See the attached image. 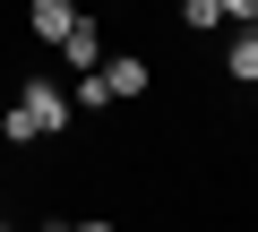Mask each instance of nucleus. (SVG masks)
<instances>
[{"label": "nucleus", "instance_id": "obj_7", "mask_svg": "<svg viewBox=\"0 0 258 232\" xmlns=\"http://www.w3.org/2000/svg\"><path fill=\"white\" fill-rule=\"evenodd\" d=\"M224 18L232 26H258V0H224Z\"/></svg>", "mask_w": 258, "mask_h": 232}, {"label": "nucleus", "instance_id": "obj_5", "mask_svg": "<svg viewBox=\"0 0 258 232\" xmlns=\"http://www.w3.org/2000/svg\"><path fill=\"white\" fill-rule=\"evenodd\" d=\"M224 78H232V86H258V26H241V35H232V52H224Z\"/></svg>", "mask_w": 258, "mask_h": 232}, {"label": "nucleus", "instance_id": "obj_8", "mask_svg": "<svg viewBox=\"0 0 258 232\" xmlns=\"http://www.w3.org/2000/svg\"><path fill=\"white\" fill-rule=\"evenodd\" d=\"M0 223H9V198H0Z\"/></svg>", "mask_w": 258, "mask_h": 232}, {"label": "nucleus", "instance_id": "obj_3", "mask_svg": "<svg viewBox=\"0 0 258 232\" xmlns=\"http://www.w3.org/2000/svg\"><path fill=\"white\" fill-rule=\"evenodd\" d=\"M60 60H69V78H78V69H103V26H95V18H69Z\"/></svg>", "mask_w": 258, "mask_h": 232}, {"label": "nucleus", "instance_id": "obj_1", "mask_svg": "<svg viewBox=\"0 0 258 232\" xmlns=\"http://www.w3.org/2000/svg\"><path fill=\"white\" fill-rule=\"evenodd\" d=\"M69 121H78L69 86H60V78H26V86H18V103L0 112V138H9V146H43V138H60Z\"/></svg>", "mask_w": 258, "mask_h": 232}, {"label": "nucleus", "instance_id": "obj_4", "mask_svg": "<svg viewBox=\"0 0 258 232\" xmlns=\"http://www.w3.org/2000/svg\"><path fill=\"white\" fill-rule=\"evenodd\" d=\"M69 18H78V0H26V35H35V43H60Z\"/></svg>", "mask_w": 258, "mask_h": 232}, {"label": "nucleus", "instance_id": "obj_2", "mask_svg": "<svg viewBox=\"0 0 258 232\" xmlns=\"http://www.w3.org/2000/svg\"><path fill=\"white\" fill-rule=\"evenodd\" d=\"M103 86H112V103H138V95L155 86V60H138V52H120V60H103Z\"/></svg>", "mask_w": 258, "mask_h": 232}, {"label": "nucleus", "instance_id": "obj_6", "mask_svg": "<svg viewBox=\"0 0 258 232\" xmlns=\"http://www.w3.org/2000/svg\"><path fill=\"white\" fill-rule=\"evenodd\" d=\"M181 26H189V35H215V26H224V0H181Z\"/></svg>", "mask_w": 258, "mask_h": 232}]
</instances>
